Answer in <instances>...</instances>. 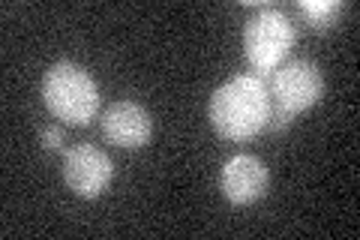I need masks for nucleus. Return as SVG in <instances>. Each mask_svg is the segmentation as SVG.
Instances as JSON below:
<instances>
[{"mask_svg":"<svg viewBox=\"0 0 360 240\" xmlns=\"http://www.w3.org/2000/svg\"><path fill=\"white\" fill-rule=\"evenodd\" d=\"M210 127L229 141H246L270 120V94L262 78L238 75L210 96Z\"/></svg>","mask_w":360,"mask_h":240,"instance_id":"f257e3e1","label":"nucleus"},{"mask_svg":"<svg viewBox=\"0 0 360 240\" xmlns=\"http://www.w3.org/2000/svg\"><path fill=\"white\" fill-rule=\"evenodd\" d=\"M42 99L54 118L70 127H87L99 108V90L84 66L60 61L42 75Z\"/></svg>","mask_w":360,"mask_h":240,"instance_id":"f03ea898","label":"nucleus"},{"mask_svg":"<svg viewBox=\"0 0 360 240\" xmlns=\"http://www.w3.org/2000/svg\"><path fill=\"white\" fill-rule=\"evenodd\" d=\"M295 45V27L279 9H262L243 27V49L258 72H270L285 61V54Z\"/></svg>","mask_w":360,"mask_h":240,"instance_id":"7ed1b4c3","label":"nucleus"},{"mask_svg":"<svg viewBox=\"0 0 360 240\" xmlns=\"http://www.w3.org/2000/svg\"><path fill=\"white\" fill-rule=\"evenodd\" d=\"M270 96L276 99L279 114H300L312 108L315 102L324 96V75L319 72V66L309 61H295L283 66L274 75V84H270Z\"/></svg>","mask_w":360,"mask_h":240,"instance_id":"20e7f679","label":"nucleus"},{"mask_svg":"<svg viewBox=\"0 0 360 240\" xmlns=\"http://www.w3.org/2000/svg\"><path fill=\"white\" fill-rule=\"evenodd\" d=\"M63 180L75 196L96 198L111 187L115 180V163L94 144H75L63 156Z\"/></svg>","mask_w":360,"mask_h":240,"instance_id":"39448f33","label":"nucleus"},{"mask_svg":"<svg viewBox=\"0 0 360 240\" xmlns=\"http://www.w3.org/2000/svg\"><path fill=\"white\" fill-rule=\"evenodd\" d=\"M150 132H153V120L148 108H141L139 102L132 99H120V102H111L103 114V135L111 141L123 147V151H139L150 141Z\"/></svg>","mask_w":360,"mask_h":240,"instance_id":"423d86ee","label":"nucleus"},{"mask_svg":"<svg viewBox=\"0 0 360 240\" xmlns=\"http://www.w3.org/2000/svg\"><path fill=\"white\" fill-rule=\"evenodd\" d=\"M270 175L264 163L252 153H238L231 156L222 168V196L229 198V204H252L267 192Z\"/></svg>","mask_w":360,"mask_h":240,"instance_id":"0eeeda50","label":"nucleus"},{"mask_svg":"<svg viewBox=\"0 0 360 240\" xmlns=\"http://www.w3.org/2000/svg\"><path fill=\"white\" fill-rule=\"evenodd\" d=\"M300 9L309 15V25L315 27H328L333 15L342 9V4H336V0H324V4H312V0H300Z\"/></svg>","mask_w":360,"mask_h":240,"instance_id":"6e6552de","label":"nucleus"},{"mask_svg":"<svg viewBox=\"0 0 360 240\" xmlns=\"http://www.w3.org/2000/svg\"><path fill=\"white\" fill-rule=\"evenodd\" d=\"M42 144H45V151H58V147L63 144V130L60 127H45L42 130Z\"/></svg>","mask_w":360,"mask_h":240,"instance_id":"1a4fd4ad","label":"nucleus"}]
</instances>
